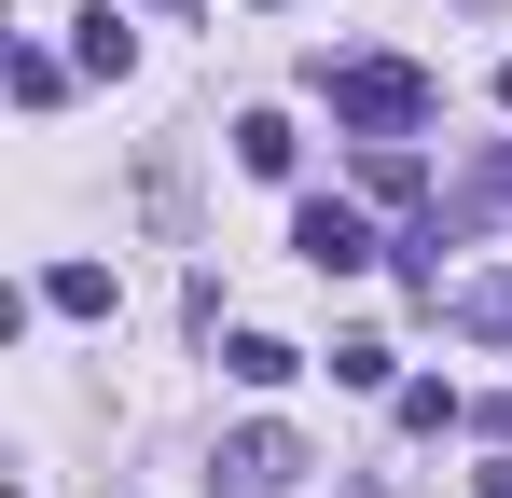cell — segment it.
<instances>
[{"mask_svg":"<svg viewBox=\"0 0 512 498\" xmlns=\"http://www.w3.org/2000/svg\"><path fill=\"white\" fill-rule=\"evenodd\" d=\"M319 83H333V125H346V139H416L429 111H443V83H429L416 56H346V70L319 56Z\"/></svg>","mask_w":512,"mask_h":498,"instance_id":"cell-1","label":"cell"},{"mask_svg":"<svg viewBox=\"0 0 512 498\" xmlns=\"http://www.w3.org/2000/svg\"><path fill=\"white\" fill-rule=\"evenodd\" d=\"M291 485H305V443H291L277 415L222 429V457H208V498H291Z\"/></svg>","mask_w":512,"mask_h":498,"instance_id":"cell-2","label":"cell"},{"mask_svg":"<svg viewBox=\"0 0 512 498\" xmlns=\"http://www.w3.org/2000/svg\"><path fill=\"white\" fill-rule=\"evenodd\" d=\"M291 249H305L319 277H360V263H374V222L333 208V194H305V208H291Z\"/></svg>","mask_w":512,"mask_h":498,"instance_id":"cell-3","label":"cell"},{"mask_svg":"<svg viewBox=\"0 0 512 498\" xmlns=\"http://www.w3.org/2000/svg\"><path fill=\"white\" fill-rule=\"evenodd\" d=\"M443 319L485 332V346H512V277H457V291H443Z\"/></svg>","mask_w":512,"mask_h":498,"instance_id":"cell-4","label":"cell"},{"mask_svg":"<svg viewBox=\"0 0 512 498\" xmlns=\"http://www.w3.org/2000/svg\"><path fill=\"white\" fill-rule=\"evenodd\" d=\"M70 56H84L97 83H125V70H139V28H125V14H111V0H97V14H84V42H70Z\"/></svg>","mask_w":512,"mask_h":498,"instance_id":"cell-5","label":"cell"},{"mask_svg":"<svg viewBox=\"0 0 512 498\" xmlns=\"http://www.w3.org/2000/svg\"><path fill=\"white\" fill-rule=\"evenodd\" d=\"M42 305H56V319H111V263H56Z\"/></svg>","mask_w":512,"mask_h":498,"instance_id":"cell-6","label":"cell"},{"mask_svg":"<svg viewBox=\"0 0 512 498\" xmlns=\"http://www.w3.org/2000/svg\"><path fill=\"white\" fill-rule=\"evenodd\" d=\"M222 374H236V388H291V374H305V360H291V346H277V332H236V346H222Z\"/></svg>","mask_w":512,"mask_h":498,"instance_id":"cell-7","label":"cell"},{"mask_svg":"<svg viewBox=\"0 0 512 498\" xmlns=\"http://www.w3.org/2000/svg\"><path fill=\"white\" fill-rule=\"evenodd\" d=\"M236 166H250V180H291V125L250 111V125H236Z\"/></svg>","mask_w":512,"mask_h":498,"instance_id":"cell-8","label":"cell"},{"mask_svg":"<svg viewBox=\"0 0 512 498\" xmlns=\"http://www.w3.org/2000/svg\"><path fill=\"white\" fill-rule=\"evenodd\" d=\"M471 429H485V443H512V388H499V402H471Z\"/></svg>","mask_w":512,"mask_h":498,"instance_id":"cell-9","label":"cell"},{"mask_svg":"<svg viewBox=\"0 0 512 498\" xmlns=\"http://www.w3.org/2000/svg\"><path fill=\"white\" fill-rule=\"evenodd\" d=\"M485 498H512V443H499V457H485Z\"/></svg>","mask_w":512,"mask_h":498,"instance_id":"cell-10","label":"cell"},{"mask_svg":"<svg viewBox=\"0 0 512 498\" xmlns=\"http://www.w3.org/2000/svg\"><path fill=\"white\" fill-rule=\"evenodd\" d=\"M499 111H512V70H499Z\"/></svg>","mask_w":512,"mask_h":498,"instance_id":"cell-11","label":"cell"},{"mask_svg":"<svg viewBox=\"0 0 512 498\" xmlns=\"http://www.w3.org/2000/svg\"><path fill=\"white\" fill-rule=\"evenodd\" d=\"M499 194H512V153H499Z\"/></svg>","mask_w":512,"mask_h":498,"instance_id":"cell-12","label":"cell"},{"mask_svg":"<svg viewBox=\"0 0 512 498\" xmlns=\"http://www.w3.org/2000/svg\"><path fill=\"white\" fill-rule=\"evenodd\" d=\"M167 14H194V0H167Z\"/></svg>","mask_w":512,"mask_h":498,"instance_id":"cell-13","label":"cell"}]
</instances>
